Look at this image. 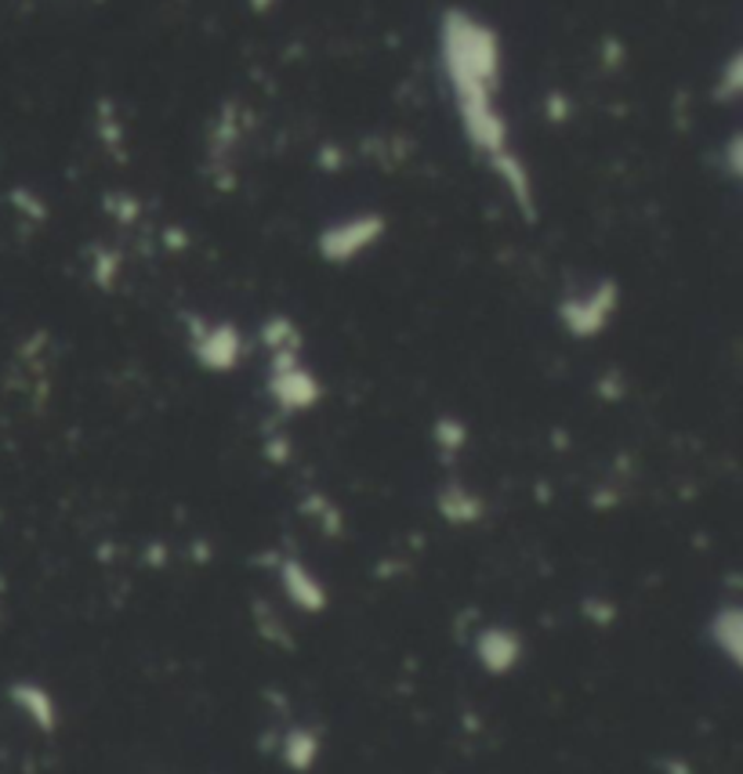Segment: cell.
Returning a JSON list of instances; mask_svg holds the SVG:
<instances>
[{
  "label": "cell",
  "instance_id": "cell-1",
  "mask_svg": "<svg viewBox=\"0 0 743 774\" xmlns=\"http://www.w3.org/2000/svg\"><path fill=\"white\" fill-rule=\"evenodd\" d=\"M523 655H526V645H523V637H518L515 629H508V626L479 629V637H476V662H479L482 673L508 677V673L518 670Z\"/></svg>",
  "mask_w": 743,
  "mask_h": 774
},
{
  "label": "cell",
  "instance_id": "cell-2",
  "mask_svg": "<svg viewBox=\"0 0 743 774\" xmlns=\"http://www.w3.org/2000/svg\"><path fill=\"white\" fill-rule=\"evenodd\" d=\"M8 702L15 706L22 717H26L41 735H55L58 724H62V709H58V698L47 692L37 681H11L8 684Z\"/></svg>",
  "mask_w": 743,
  "mask_h": 774
},
{
  "label": "cell",
  "instance_id": "cell-3",
  "mask_svg": "<svg viewBox=\"0 0 743 774\" xmlns=\"http://www.w3.org/2000/svg\"><path fill=\"white\" fill-rule=\"evenodd\" d=\"M279 587H283V593H287V601L294 604V609H301L309 615H320L327 609L323 582L316 579L301 562H294V557L279 562Z\"/></svg>",
  "mask_w": 743,
  "mask_h": 774
},
{
  "label": "cell",
  "instance_id": "cell-4",
  "mask_svg": "<svg viewBox=\"0 0 743 774\" xmlns=\"http://www.w3.org/2000/svg\"><path fill=\"white\" fill-rule=\"evenodd\" d=\"M320 756H323V738L312 724H290V728L279 735V760L287 771L309 774L320 764Z\"/></svg>",
  "mask_w": 743,
  "mask_h": 774
},
{
  "label": "cell",
  "instance_id": "cell-5",
  "mask_svg": "<svg viewBox=\"0 0 743 774\" xmlns=\"http://www.w3.org/2000/svg\"><path fill=\"white\" fill-rule=\"evenodd\" d=\"M273 395H276V402L283 409H309V406H316L320 391H316L312 377L305 373V369L287 366V369H279V377L273 384Z\"/></svg>",
  "mask_w": 743,
  "mask_h": 774
},
{
  "label": "cell",
  "instance_id": "cell-6",
  "mask_svg": "<svg viewBox=\"0 0 743 774\" xmlns=\"http://www.w3.org/2000/svg\"><path fill=\"white\" fill-rule=\"evenodd\" d=\"M711 645L725 655L729 666H740V655H743V619H740V609H722L711 619Z\"/></svg>",
  "mask_w": 743,
  "mask_h": 774
},
{
  "label": "cell",
  "instance_id": "cell-7",
  "mask_svg": "<svg viewBox=\"0 0 743 774\" xmlns=\"http://www.w3.org/2000/svg\"><path fill=\"white\" fill-rule=\"evenodd\" d=\"M439 510L446 521H454V525H471V521L482 515V504H479V496H471L468 489H461V485H454V489H446L439 496Z\"/></svg>",
  "mask_w": 743,
  "mask_h": 774
},
{
  "label": "cell",
  "instance_id": "cell-8",
  "mask_svg": "<svg viewBox=\"0 0 743 774\" xmlns=\"http://www.w3.org/2000/svg\"><path fill=\"white\" fill-rule=\"evenodd\" d=\"M435 438H439L446 449H461L465 446V427L454 424V420H443L439 427H435Z\"/></svg>",
  "mask_w": 743,
  "mask_h": 774
},
{
  "label": "cell",
  "instance_id": "cell-9",
  "mask_svg": "<svg viewBox=\"0 0 743 774\" xmlns=\"http://www.w3.org/2000/svg\"><path fill=\"white\" fill-rule=\"evenodd\" d=\"M254 4H258V8H265V4H268V0H254Z\"/></svg>",
  "mask_w": 743,
  "mask_h": 774
}]
</instances>
